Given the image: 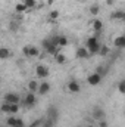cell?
<instances>
[{
  "mask_svg": "<svg viewBox=\"0 0 125 127\" xmlns=\"http://www.w3.org/2000/svg\"><path fill=\"white\" fill-rule=\"evenodd\" d=\"M9 114H16L19 111V103H9Z\"/></svg>",
  "mask_w": 125,
  "mask_h": 127,
  "instance_id": "obj_18",
  "label": "cell"
},
{
  "mask_svg": "<svg viewBox=\"0 0 125 127\" xmlns=\"http://www.w3.org/2000/svg\"><path fill=\"white\" fill-rule=\"evenodd\" d=\"M99 127H107V123L104 120H99Z\"/></svg>",
  "mask_w": 125,
  "mask_h": 127,
  "instance_id": "obj_26",
  "label": "cell"
},
{
  "mask_svg": "<svg viewBox=\"0 0 125 127\" xmlns=\"http://www.w3.org/2000/svg\"><path fill=\"white\" fill-rule=\"evenodd\" d=\"M24 1H27V0H24Z\"/></svg>",
  "mask_w": 125,
  "mask_h": 127,
  "instance_id": "obj_29",
  "label": "cell"
},
{
  "mask_svg": "<svg viewBox=\"0 0 125 127\" xmlns=\"http://www.w3.org/2000/svg\"><path fill=\"white\" fill-rule=\"evenodd\" d=\"M91 27H93L94 31H102V30H103V22H102L100 19H97V18H96L93 22H91Z\"/></svg>",
  "mask_w": 125,
  "mask_h": 127,
  "instance_id": "obj_12",
  "label": "cell"
},
{
  "mask_svg": "<svg viewBox=\"0 0 125 127\" xmlns=\"http://www.w3.org/2000/svg\"><path fill=\"white\" fill-rule=\"evenodd\" d=\"M9 106H10L9 103L3 102V103H1V106H0V111H1V112H4V114H9Z\"/></svg>",
  "mask_w": 125,
  "mask_h": 127,
  "instance_id": "obj_22",
  "label": "cell"
},
{
  "mask_svg": "<svg viewBox=\"0 0 125 127\" xmlns=\"http://www.w3.org/2000/svg\"><path fill=\"white\" fill-rule=\"evenodd\" d=\"M4 102L6 103H19V96L16 93H6L4 95Z\"/></svg>",
  "mask_w": 125,
  "mask_h": 127,
  "instance_id": "obj_6",
  "label": "cell"
},
{
  "mask_svg": "<svg viewBox=\"0 0 125 127\" xmlns=\"http://www.w3.org/2000/svg\"><path fill=\"white\" fill-rule=\"evenodd\" d=\"M104 117V112H103V109H96L94 111V118H97V120H102Z\"/></svg>",
  "mask_w": 125,
  "mask_h": 127,
  "instance_id": "obj_21",
  "label": "cell"
},
{
  "mask_svg": "<svg viewBox=\"0 0 125 127\" xmlns=\"http://www.w3.org/2000/svg\"><path fill=\"white\" fill-rule=\"evenodd\" d=\"M37 89H38V81L31 80V81L28 83V90H30L31 93H35V92H37Z\"/></svg>",
  "mask_w": 125,
  "mask_h": 127,
  "instance_id": "obj_15",
  "label": "cell"
},
{
  "mask_svg": "<svg viewBox=\"0 0 125 127\" xmlns=\"http://www.w3.org/2000/svg\"><path fill=\"white\" fill-rule=\"evenodd\" d=\"M22 50H24V55H25V56L37 58V56L40 55V50H38V47H35V46H25Z\"/></svg>",
  "mask_w": 125,
  "mask_h": 127,
  "instance_id": "obj_3",
  "label": "cell"
},
{
  "mask_svg": "<svg viewBox=\"0 0 125 127\" xmlns=\"http://www.w3.org/2000/svg\"><path fill=\"white\" fill-rule=\"evenodd\" d=\"M10 49L9 47H0V59H7L10 58Z\"/></svg>",
  "mask_w": 125,
  "mask_h": 127,
  "instance_id": "obj_9",
  "label": "cell"
},
{
  "mask_svg": "<svg viewBox=\"0 0 125 127\" xmlns=\"http://www.w3.org/2000/svg\"><path fill=\"white\" fill-rule=\"evenodd\" d=\"M49 90H50V84H49L47 81L38 83V89H37V92H38L40 95H46V93H47Z\"/></svg>",
  "mask_w": 125,
  "mask_h": 127,
  "instance_id": "obj_7",
  "label": "cell"
},
{
  "mask_svg": "<svg viewBox=\"0 0 125 127\" xmlns=\"http://www.w3.org/2000/svg\"><path fill=\"white\" fill-rule=\"evenodd\" d=\"M85 47H87V50H88L90 55H96L99 52V49H100V44H99V41H97L96 37H90L85 41Z\"/></svg>",
  "mask_w": 125,
  "mask_h": 127,
  "instance_id": "obj_1",
  "label": "cell"
},
{
  "mask_svg": "<svg viewBox=\"0 0 125 127\" xmlns=\"http://www.w3.org/2000/svg\"><path fill=\"white\" fill-rule=\"evenodd\" d=\"M55 61H56V64H59V65H63V64H66V56L59 52V53L55 56Z\"/></svg>",
  "mask_w": 125,
  "mask_h": 127,
  "instance_id": "obj_14",
  "label": "cell"
},
{
  "mask_svg": "<svg viewBox=\"0 0 125 127\" xmlns=\"http://www.w3.org/2000/svg\"><path fill=\"white\" fill-rule=\"evenodd\" d=\"M113 43H115V46H116V47L122 49V47H125V37H124V35H118V37L113 40Z\"/></svg>",
  "mask_w": 125,
  "mask_h": 127,
  "instance_id": "obj_10",
  "label": "cell"
},
{
  "mask_svg": "<svg viewBox=\"0 0 125 127\" xmlns=\"http://www.w3.org/2000/svg\"><path fill=\"white\" fill-rule=\"evenodd\" d=\"M78 1H85V0H78Z\"/></svg>",
  "mask_w": 125,
  "mask_h": 127,
  "instance_id": "obj_27",
  "label": "cell"
},
{
  "mask_svg": "<svg viewBox=\"0 0 125 127\" xmlns=\"http://www.w3.org/2000/svg\"><path fill=\"white\" fill-rule=\"evenodd\" d=\"M87 127H94V126H87Z\"/></svg>",
  "mask_w": 125,
  "mask_h": 127,
  "instance_id": "obj_28",
  "label": "cell"
},
{
  "mask_svg": "<svg viewBox=\"0 0 125 127\" xmlns=\"http://www.w3.org/2000/svg\"><path fill=\"white\" fill-rule=\"evenodd\" d=\"M99 55H102V56H106L107 53H109V47L107 46H100V49H99V52H97Z\"/></svg>",
  "mask_w": 125,
  "mask_h": 127,
  "instance_id": "obj_20",
  "label": "cell"
},
{
  "mask_svg": "<svg viewBox=\"0 0 125 127\" xmlns=\"http://www.w3.org/2000/svg\"><path fill=\"white\" fill-rule=\"evenodd\" d=\"M65 46H68V38L63 35H59L58 37V47H65Z\"/></svg>",
  "mask_w": 125,
  "mask_h": 127,
  "instance_id": "obj_17",
  "label": "cell"
},
{
  "mask_svg": "<svg viewBox=\"0 0 125 127\" xmlns=\"http://www.w3.org/2000/svg\"><path fill=\"white\" fill-rule=\"evenodd\" d=\"M24 4L27 6V9L34 7V6H35V0H27V1H24Z\"/></svg>",
  "mask_w": 125,
  "mask_h": 127,
  "instance_id": "obj_24",
  "label": "cell"
},
{
  "mask_svg": "<svg viewBox=\"0 0 125 127\" xmlns=\"http://www.w3.org/2000/svg\"><path fill=\"white\" fill-rule=\"evenodd\" d=\"M102 78H103V75H100L99 72H93V74H90V75H88L87 81H88V84H90V86H97V84H100V83H102Z\"/></svg>",
  "mask_w": 125,
  "mask_h": 127,
  "instance_id": "obj_4",
  "label": "cell"
},
{
  "mask_svg": "<svg viewBox=\"0 0 125 127\" xmlns=\"http://www.w3.org/2000/svg\"><path fill=\"white\" fill-rule=\"evenodd\" d=\"M77 56H78L80 59H85V58L90 56V53H88L87 47H78V49H77Z\"/></svg>",
  "mask_w": 125,
  "mask_h": 127,
  "instance_id": "obj_8",
  "label": "cell"
},
{
  "mask_svg": "<svg viewBox=\"0 0 125 127\" xmlns=\"http://www.w3.org/2000/svg\"><path fill=\"white\" fill-rule=\"evenodd\" d=\"M35 75L38 77V78H46V77H49V68L46 66V65H37L35 66Z\"/></svg>",
  "mask_w": 125,
  "mask_h": 127,
  "instance_id": "obj_2",
  "label": "cell"
},
{
  "mask_svg": "<svg viewBox=\"0 0 125 127\" xmlns=\"http://www.w3.org/2000/svg\"><path fill=\"white\" fill-rule=\"evenodd\" d=\"M25 103L30 106V105H34L35 103V95L31 93V92H28L27 95H25Z\"/></svg>",
  "mask_w": 125,
  "mask_h": 127,
  "instance_id": "obj_13",
  "label": "cell"
},
{
  "mask_svg": "<svg viewBox=\"0 0 125 127\" xmlns=\"http://www.w3.org/2000/svg\"><path fill=\"white\" fill-rule=\"evenodd\" d=\"M59 18V10H52L50 12V19H58Z\"/></svg>",
  "mask_w": 125,
  "mask_h": 127,
  "instance_id": "obj_25",
  "label": "cell"
},
{
  "mask_svg": "<svg viewBox=\"0 0 125 127\" xmlns=\"http://www.w3.org/2000/svg\"><path fill=\"white\" fill-rule=\"evenodd\" d=\"M110 18H112V19H116V21H122L125 18V12L124 10H116V12H113V13L110 15Z\"/></svg>",
  "mask_w": 125,
  "mask_h": 127,
  "instance_id": "obj_11",
  "label": "cell"
},
{
  "mask_svg": "<svg viewBox=\"0 0 125 127\" xmlns=\"http://www.w3.org/2000/svg\"><path fill=\"white\" fill-rule=\"evenodd\" d=\"M118 90H119L121 93H125V80H121V81H119V84H118Z\"/></svg>",
  "mask_w": 125,
  "mask_h": 127,
  "instance_id": "obj_23",
  "label": "cell"
},
{
  "mask_svg": "<svg viewBox=\"0 0 125 127\" xmlns=\"http://www.w3.org/2000/svg\"><path fill=\"white\" fill-rule=\"evenodd\" d=\"M99 12H100V6L99 4H91L90 6V15L91 16H97Z\"/></svg>",
  "mask_w": 125,
  "mask_h": 127,
  "instance_id": "obj_16",
  "label": "cell"
},
{
  "mask_svg": "<svg viewBox=\"0 0 125 127\" xmlns=\"http://www.w3.org/2000/svg\"><path fill=\"white\" fill-rule=\"evenodd\" d=\"M15 10H16L18 13H22V12H25V10H27V6H25L24 3H18V4L15 6Z\"/></svg>",
  "mask_w": 125,
  "mask_h": 127,
  "instance_id": "obj_19",
  "label": "cell"
},
{
  "mask_svg": "<svg viewBox=\"0 0 125 127\" xmlns=\"http://www.w3.org/2000/svg\"><path fill=\"white\" fill-rule=\"evenodd\" d=\"M66 89H68L71 93H80V92H81V86H80V83L75 81V80H71V81L66 84Z\"/></svg>",
  "mask_w": 125,
  "mask_h": 127,
  "instance_id": "obj_5",
  "label": "cell"
}]
</instances>
